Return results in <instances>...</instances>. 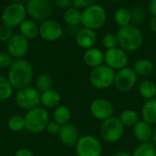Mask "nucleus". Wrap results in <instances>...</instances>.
<instances>
[{
  "label": "nucleus",
  "instance_id": "8",
  "mask_svg": "<svg viewBox=\"0 0 156 156\" xmlns=\"http://www.w3.org/2000/svg\"><path fill=\"white\" fill-rule=\"evenodd\" d=\"M27 14L35 21H44L49 18L52 6L49 0H27L25 4Z\"/></svg>",
  "mask_w": 156,
  "mask_h": 156
},
{
  "label": "nucleus",
  "instance_id": "24",
  "mask_svg": "<svg viewBox=\"0 0 156 156\" xmlns=\"http://www.w3.org/2000/svg\"><path fill=\"white\" fill-rule=\"evenodd\" d=\"M133 69L137 76H148L154 71V65L150 59L141 58L134 62Z\"/></svg>",
  "mask_w": 156,
  "mask_h": 156
},
{
  "label": "nucleus",
  "instance_id": "41",
  "mask_svg": "<svg viewBox=\"0 0 156 156\" xmlns=\"http://www.w3.org/2000/svg\"><path fill=\"white\" fill-rule=\"evenodd\" d=\"M14 156H35L34 155V154L30 151V150H28V149H20V150H18Z\"/></svg>",
  "mask_w": 156,
  "mask_h": 156
},
{
  "label": "nucleus",
  "instance_id": "9",
  "mask_svg": "<svg viewBox=\"0 0 156 156\" xmlns=\"http://www.w3.org/2000/svg\"><path fill=\"white\" fill-rule=\"evenodd\" d=\"M40 95L36 88L28 86L18 90L16 94V103L20 109L30 111L40 104Z\"/></svg>",
  "mask_w": 156,
  "mask_h": 156
},
{
  "label": "nucleus",
  "instance_id": "17",
  "mask_svg": "<svg viewBox=\"0 0 156 156\" xmlns=\"http://www.w3.org/2000/svg\"><path fill=\"white\" fill-rule=\"evenodd\" d=\"M58 137L60 142L67 146L76 145L79 140V132L75 125L71 123H66L61 125Z\"/></svg>",
  "mask_w": 156,
  "mask_h": 156
},
{
  "label": "nucleus",
  "instance_id": "16",
  "mask_svg": "<svg viewBox=\"0 0 156 156\" xmlns=\"http://www.w3.org/2000/svg\"><path fill=\"white\" fill-rule=\"evenodd\" d=\"M75 42L80 48L85 50L93 48L97 42L96 31L86 27L80 28L75 35Z\"/></svg>",
  "mask_w": 156,
  "mask_h": 156
},
{
  "label": "nucleus",
  "instance_id": "47",
  "mask_svg": "<svg viewBox=\"0 0 156 156\" xmlns=\"http://www.w3.org/2000/svg\"><path fill=\"white\" fill-rule=\"evenodd\" d=\"M154 75H155V79H156V69H155V70H154Z\"/></svg>",
  "mask_w": 156,
  "mask_h": 156
},
{
  "label": "nucleus",
  "instance_id": "3",
  "mask_svg": "<svg viewBox=\"0 0 156 156\" xmlns=\"http://www.w3.org/2000/svg\"><path fill=\"white\" fill-rule=\"evenodd\" d=\"M108 18L106 9L99 4L85 7L81 11V26L94 31L101 29Z\"/></svg>",
  "mask_w": 156,
  "mask_h": 156
},
{
  "label": "nucleus",
  "instance_id": "44",
  "mask_svg": "<svg viewBox=\"0 0 156 156\" xmlns=\"http://www.w3.org/2000/svg\"><path fill=\"white\" fill-rule=\"evenodd\" d=\"M152 139L154 142V144H156V128L154 130H153V135H152Z\"/></svg>",
  "mask_w": 156,
  "mask_h": 156
},
{
  "label": "nucleus",
  "instance_id": "39",
  "mask_svg": "<svg viewBox=\"0 0 156 156\" xmlns=\"http://www.w3.org/2000/svg\"><path fill=\"white\" fill-rule=\"evenodd\" d=\"M53 3L56 6L60 9H68L69 7L72 6V0H53Z\"/></svg>",
  "mask_w": 156,
  "mask_h": 156
},
{
  "label": "nucleus",
  "instance_id": "31",
  "mask_svg": "<svg viewBox=\"0 0 156 156\" xmlns=\"http://www.w3.org/2000/svg\"><path fill=\"white\" fill-rule=\"evenodd\" d=\"M13 94V86L8 79L0 75V101L7 100Z\"/></svg>",
  "mask_w": 156,
  "mask_h": 156
},
{
  "label": "nucleus",
  "instance_id": "42",
  "mask_svg": "<svg viewBox=\"0 0 156 156\" xmlns=\"http://www.w3.org/2000/svg\"><path fill=\"white\" fill-rule=\"evenodd\" d=\"M149 25H150L151 30L156 35V16H152V18L150 19V22H149Z\"/></svg>",
  "mask_w": 156,
  "mask_h": 156
},
{
  "label": "nucleus",
  "instance_id": "45",
  "mask_svg": "<svg viewBox=\"0 0 156 156\" xmlns=\"http://www.w3.org/2000/svg\"><path fill=\"white\" fill-rule=\"evenodd\" d=\"M27 0H11V2H18V3H23L26 2Z\"/></svg>",
  "mask_w": 156,
  "mask_h": 156
},
{
  "label": "nucleus",
  "instance_id": "1",
  "mask_svg": "<svg viewBox=\"0 0 156 156\" xmlns=\"http://www.w3.org/2000/svg\"><path fill=\"white\" fill-rule=\"evenodd\" d=\"M33 76L34 73L31 64L24 58L14 59L8 69L7 79L13 88L18 90L28 87L32 82Z\"/></svg>",
  "mask_w": 156,
  "mask_h": 156
},
{
  "label": "nucleus",
  "instance_id": "32",
  "mask_svg": "<svg viewBox=\"0 0 156 156\" xmlns=\"http://www.w3.org/2000/svg\"><path fill=\"white\" fill-rule=\"evenodd\" d=\"M8 128L13 132H21L22 130L26 129V122L25 118L20 115H14L8 119L7 122Z\"/></svg>",
  "mask_w": 156,
  "mask_h": 156
},
{
  "label": "nucleus",
  "instance_id": "34",
  "mask_svg": "<svg viewBox=\"0 0 156 156\" xmlns=\"http://www.w3.org/2000/svg\"><path fill=\"white\" fill-rule=\"evenodd\" d=\"M14 35L13 28L6 25H0V42L6 43Z\"/></svg>",
  "mask_w": 156,
  "mask_h": 156
},
{
  "label": "nucleus",
  "instance_id": "25",
  "mask_svg": "<svg viewBox=\"0 0 156 156\" xmlns=\"http://www.w3.org/2000/svg\"><path fill=\"white\" fill-rule=\"evenodd\" d=\"M113 19H114L115 24L119 27H122L131 25V23H132L131 10H129L125 7L117 8L113 14Z\"/></svg>",
  "mask_w": 156,
  "mask_h": 156
},
{
  "label": "nucleus",
  "instance_id": "38",
  "mask_svg": "<svg viewBox=\"0 0 156 156\" xmlns=\"http://www.w3.org/2000/svg\"><path fill=\"white\" fill-rule=\"evenodd\" d=\"M60 127H61V125L54 121V122H50L48 123V125L46 127V130H47V132L48 133H50L52 135H56V134H58Z\"/></svg>",
  "mask_w": 156,
  "mask_h": 156
},
{
  "label": "nucleus",
  "instance_id": "10",
  "mask_svg": "<svg viewBox=\"0 0 156 156\" xmlns=\"http://www.w3.org/2000/svg\"><path fill=\"white\" fill-rule=\"evenodd\" d=\"M102 147L99 140L92 135H83L76 144L78 156H101Z\"/></svg>",
  "mask_w": 156,
  "mask_h": 156
},
{
  "label": "nucleus",
  "instance_id": "6",
  "mask_svg": "<svg viewBox=\"0 0 156 156\" xmlns=\"http://www.w3.org/2000/svg\"><path fill=\"white\" fill-rule=\"evenodd\" d=\"M123 133L124 125L122 123L120 118L113 116L103 121L100 127L101 136L107 143H117L122 139Z\"/></svg>",
  "mask_w": 156,
  "mask_h": 156
},
{
  "label": "nucleus",
  "instance_id": "30",
  "mask_svg": "<svg viewBox=\"0 0 156 156\" xmlns=\"http://www.w3.org/2000/svg\"><path fill=\"white\" fill-rule=\"evenodd\" d=\"M133 156H156L154 144L149 142L142 143L135 148Z\"/></svg>",
  "mask_w": 156,
  "mask_h": 156
},
{
  "label": "nucleus",
  "instance_id": "2",
  "mask_svg": "<svg viewBox=\"0 0 156 156\" xmlns=\"http://www.w3.org/2000/svg\"><path fill=\"white\" fill-rule=\"evenodd\" d=\"M118 46L126 52H133L141 48L144 44V34L134 25L119 27L117 31Z\"/></svg>",
  "mask_w": 156,
  "mask_h": 156
},
{
  "label": "nucleus",
  "instance_id": "35",
  "mask_svg": "<svg viewBox=\"0 0 156 156\" xmlns=\"http://www.w3.org/2000/svg\"><path fill=\"white\" fill-rule=\"evenodd\" d=\"M13 61H14V58L7 51H0V68L9 69Z\"/></svg>",
  "mask_w": 156,
  "mask_h": 156
},
{
  "label": "nucleus",
  "instance_id": "7",
  "mask_svg": "<svg viewBox=\"0 0 156 156\" xmlns=\"http://www.w3.org/2000/svg\"><path fill=\"white\" fill-rule=\"evenodd\" d=\"M115 70L108 67L107 65H101L92 69L90 73V82L96 89L103 90L110 88L114 84Z\"/></svg>",
  "mask_w": 156,
  "mask_h": 156
},
{
  "label": "nucleus",
  "instance_id": "5",
  "mask_svg": "<svg viewBox=\"0 0 156 156\" xmlns=\"http://www.w3.org/2000/svg\"><path fill=\"white\" fill-rule=\"evenodd\" d=\"M24 118L26 129L34 133H38L46 130V127L49 122L48 112L46 109L39 106L28 111Z\"/></svg>",
  "mask_w": 156,
  "mask_h": 156
},
{
  "label": "nucleus",
  "instance_id": "19",
  "mask_svg": "<svg viewBox=\"0 0 156 156\" xmlns=\"http://www.w3.org/2000/svg\"><path fill=\"white\" fill-rule=\"evenodd\" d=\"M19 33L27 39L31 40L39 37V25L33 19H25L19 26Z\"/></svg>",
  "mask_w": 156,
  "mask_h": 156
},
{
  "label": "nucleus",
  "instance_id": "28",
  "mask_svg": "<svg viewBox=\"0 0 156 156\" xmlns=\"http://www.w3.org/2000/svg\"><path fill=\"white\" fill-rule=\"evenodd\" d=\"M53 87V80L48 73H41L36 79V89L39 92L51 90Z\"/></svg>",
  "mask_w": 156,
  "mask_h": 156
},
{
  "label": "nucleus",
  "instance_id": "15",
  "mask_svg": "<svg viewBox=\"0 0 156 156\" xmlns=\"http://www.w3.org/2000/svg\"><path fill=\"white\" fill-rule=\"evenodd\" d=\"M90 110L95 119L103 122L112 116L113 105L107 99L98 98L91 102Z\"/></svg>",
  "mask_w": 156,
  "mask_h": 156
},
{
  "label": "nucleus",
  "instance_id": "22",
  "mask_svg": "<svg viewBox=\"0 0 156 156\" xmlns=\"http://www.w3.org/2000/svg\"><path fill=\"white\" fill-rule=\"evenodd\" d=\"M60 95L53 89L44 91L40 95V103L46 108H56L60 103Z\"/></svg>",
  "mask_w": 156,
  "mask_h": 156
},
{
  "label": "nucleus",
  "instance_id": "12",
  "mask_svg": "<svg viewBox=\"0 0 156 156\" xmlns=\"http://www.w3.org/2000/svg\"><path fill=\"white\" fill-rule=\"evenodd\" d=\"M129 61L128 54L120 47H116L111 49H106L104 53L105 65L112 69L113 70H120L127 67Z\"/></svg>",
  "mask_w": 156,
  "mask_h": 156
},
{
  "label": "nucleus",
  "instance_id": "46",
  "mask_svg": "<svg viewBox=\"0 0 156 156\" xmlns=\"http://www.w3.org/2000/svg\"><path fill=\"white\" fill-rule=\"evenodd\" d=\"M112 1H113V2H119V1H121V0H112Z\"/></svg>",
  "mask_w": 156,
  "mask_h": 156
},
{
  "label": "nucleus",
  "instance_id": "13",
  "mask_svg": "<svg viewBox=\"0 0 156 156\" xmlns=\"http://www.w3.org/2000/svg\"><path fill=\"white\" fill-rule=\"evenodd\" d=\"M29 50V40L23 37L20 33L14 34L6 42V51L14 58V59L23 58Z\"/></svg>",
  "mask_w": 156,
  "mask_h": 156
},
{
  "label": "nucleus",
  "instance_id": "11",
  "mask_svg": "<svg viewBox=\"0 0 156 156\" xmlns=\"http://www.w3.org/2000/svg\"><path fill=\"white\" fill-rule=\"evenodd\" d=\"M63 36L62 25L51 18H48L39 24V37L45 41H57Z\"/></svg>",
  "mask_w": 156,
  "mask_h": 156
},
{
  "label": "nucleus",
  "instance_id": "37",
  "mask_svg": "<svg viewBox=\"0 0 156 156\" xmlns=\"http://www.w3.org/2000/svg\"><path fill=\"white\" fill-rule=\"evenodd\" d=\"M97 1L98 0H72V5L79 9H84L87 6L97 4Z\"/></svg>",
  "mask_w": 156,
  "mask_h": 156
},
{
  "label": "nucleus",
  "instance_id": "18",
  "mask_svg": "<svg viewBox=\"0 0 156 156\" xmlns=\"http://www.w3.org/2000/svg\"><path fill=\"white\" fill-rule=\"evenodd\" d=\"M83 61L90 68H97L103 65L104 62V52L98 48H90L86 49L83 54Z\"/></svg>",
  "mask_w": 156,
  "mask_h": 156
},
{
  "label": "nucleus",
  "instance_id": "29",
  "mask_svg": "<svg viewBox=\"0 0 156 156\" xmlns=\"http://www.w3.org/2000/svg\"><path fill=\"white\" fill-rule=\"evenodd\" d=\"M120 120L124 126L133 127L139 122V116L133 110H125L121 113Z\"/></svg>",
  "mask_w": 156,
  "mask_h": 156
},
{
  "label": "nucleus",
  "instance_id": "20",
  "mask_svg": "<svg viewBox=\"0 0 156 156\" xmlns=\"http://www.w3.org/2000/svg\"><path fill=\"white\" fill-rule=\"evenodd\" d=\"M133 135L135 138L142 142L146 143L149 142V140L152 138L153 135V129L151 127V124L148 122L143 121H139L134 126H133Z\"/></svg>",
  "mask_w": 156,
  "mask_h": 156
},
{
  "label": "nucleus",
  "instance_id": "43",
  "mask_svg": "<svg viewBox=\"0 0 156 156\" xmlns=\"http://www.w3.org/2000/svg\"><path fill=\"white\" fill-rule=\"evenodd\" d=\"M113 156H133L132 154H130L129 153H127V152H124V151H118V152H116Z\"/></svg>",
  "mask_w": 156,
  "mask_h": 156
},
{
  "label": "nucleus",
  "instance_id": "23",
  "mask_svg": "<svg viewBox=\"0 0 156 156\" xmlns=\"http://www.w3.org/2000/svg\"><path fill=\"white\" fill-rule=\"evenodd\" d=\"M63 20L69 27H78L81 25V11L72 5L64 10Z\"/></svg>",
  "mask_w": 156,
  "mask_h": 156
},
{
  "label": "nucleus",
  "instance_id": "21",
  "mask_svg": "<svg viewBox=\"0 0 156 156\" xmlns=\"http://www.w3.org/2000/svg\"><path fill=\"white\" fill-rule=\"evenodd\" d=\"M143 120L149 124L156 123V99L147 100L142 108Z\"/></svg>",
  "mask_w": 156,
  "mask_h": 156
},
{
  "label": "nucleus",
  "instance_id": "26",
  "mask_svg": "<svg viewBox=\"0 0 156 156\" xmlns=\"http://www.w3.org/2000/svg\"><path fill=\"white\" fill-rule=\"evenodd\" d=\"M71 118V112L69 107L66 105H58L55 108L53 112V119L56 122L60 125L69 123Z\"/></svg>",
  "mask_w": 156,
  "mask_h": 156
},
{
  "label": "nucleus",
  "instance_id": "14",
  "mask_svg": "<svg viewBox=\"0 0 156 156\" xmlns=\"http://www.w3.org/2000/svg\"><path fill=\"white\" fill-rule=\"evenodd\" d=\"M137 81V74L133 68L125 67L115 73L114 85L120 91L126 92L131 90Z\"/></svg>",
  "mask_w": 156,
  "mask_h": 156
},
{
  "label": "nucleus",
  "instance_id": "40",
  "mask_svg": "<svg viewBox=\"0 0 156 156\" xmlns=\"http://www.w3.org/2000/svg\"><path fill=\"white\" fill-rule=\"evenodd\" d=\"M148 10L152 16H156V0H150L148 4Z\"/></svg>",
  "mask_w": 156,
  "mask_h": 156
},
{
  "label": "nucleus",
  "instance_id": "4",
  "mask_svg": "<svg viewBox=\"0 0 156 156\" xmlns=\"http://www.w3.org/2000/svg\"><path fill=\"white\" fill-rule=\"evenodd\" d=\"M27 9L23 3L10 2L2 10V24L14 28L18 27L25 19H27Z\"/></svg>",
  "mask_w": 156,
  "mask_h": 156
},
{
  "label": "nucleus",
  "instance_id": "36",
  "mask_svg": "<svg viewBox=\"0 0 156 156\" xmlns=\"http://www.w3.org/2000/svg\"><path fill=\"white\" fill-rule=\"evenodd\" d=\"M131 13H132V22L133 21L134 23L138 24L143 22V20L144 19V12L138 7L132 10Z\"/></svg>",
  "mask_w": 156,
  "mask_h": 156
},
{
  "label": "nucleus",
  "instance_id": "33",
  "mask_svg": "<svg viewBox=\"0 0 156 156\" xmlns=\"http://www.w3.org/2000/svg\"><path fill=\"white\" fill-rule=\"evenodd\" d=\"M101 44L106 49H111V48L118 47V38H117L116 34H113V33L105 34L102 37Z\"/></svg>",
  "mask_w": 156,
  "mask_h": 156
},
{
  "label": "nucleus",
  "instance_id": "27",
  "mask_svg": "<svg viewBox=\"0 0 156 156\" xmlns=\"http://www.w3.org/2000/svg\"><path fill=\"white\" fill-rule=\"evenodd\" d=\"M139 93L146 101L154 99L156 95L155 83L149 80L142 81L139 85Z\"/></svg>",
  "mask_w": 156,
  "mask_h": 156
}]
</instances>
